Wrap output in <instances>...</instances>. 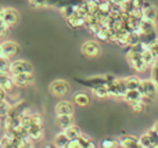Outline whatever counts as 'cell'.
<instances>
[{
	"label": "cell",
	"mask_w": 158,
	"mask_h": 148,
	"mask_svg": "<svg viewBox=\"0 0 158 148\" xmlns=\"http://www.w3.org/2000/svg\"><path fill=\"white\" fill-rule=\"evenodd\" d=\"M126 60H128L129 65H131L136 72H144L146 69L148 68L147 64H146L144 60H143L142 54H140V53L133 51V50L128 49V53H126Z\"/></svg>",
	"instance_id": "cell-1"
},
{
	"label": "cell",
	"mask_w": 158,
	"mask_h": 148,
	"mask_svg": "<svg viewBox=\"0 0 158 148\" xmlns=\"http://www.w3.org/2000/svg\"><path fill=\"white\" fill-rule=\"evenodd\" d=\"M139 90L142 91L143 96H147L150 98L156 100L158 96V83L154 79H143L140 82Z\"/></svg>",
	"instance_id": "cell-2"
},
{
	"label": "cell",
	"mask_w": 158,
	"mask_h": 148,
	"mask_svg": "<svg viewBox=\"0 0 158 148\" xmlns=\"http://www.w3.org/2000/svg\"><path fill=\"white\" fill-rule=\"evenodd\" d=\"M69 89H71L69 83L67 82V80H61V79L54 80V82H52L49 86L50 94H53V96H56V97L67 96V94L69 93Z\"/></svg>",
	"instance_id": "cell-3"
},
{
	"label": "cell",
	"mask_w": 158,
	"mask_h": 148,
	"mask_svg": "<svg viewBox=\"0 0 158 148\" xmlns=\"http://www.w3.org/2000/svg\"><path fill=\"white\" fill-rule=\"evenodd\" d=\"M81 51L85 57L94 58V57H98V55L101 54V47L96 40H89V42H85V43L82 44Z\"/></svg>",
	"instance_id": "cell-4"
},
{
	"label": "cell",
	"mask_w": 158,
	"mask_h": 148,
	"mask_svg": "<svg viewBox=\"0 0 158 148\" xmlns=\"http://www.w3.org/2000/svg\"><path fill=\"white\" fill-rule=\"evenodd\" d=\"M126 91H128V86L125 83V79H115L112 83H110V96L111 97L123 98Z\"/></svg>",
	"instance_id": "cell-5"
},
{
	"label": "cell",
	"mask_w": 158,
	"mask_h": 148,
	"mask_svg": "<svg viewBox=\"0 0 158 148\" xmlns=\"http://www.w3.org/2000/svg\"><path fill=\"white\" fill-rule=\"evenodd\" d=\"M19 51V46L13 40H6L0 43V55L6 58H11Z\"/></svg>",
	"instance_id": "cell-6"
},
{
	"label": "cell",
	"mask_w": 158,
	"mask_h": 148,
	"mask_svg": "<svg viewBox=\"0 0 158 148\" xmlns=\"http://www.w3.org/2000/svg\"><path fill=\"white\" fill-rule=\"evenodd\" d=\"M13 75V74H11ZM13 80L15 83L17 87H28L35 82V76L33 72H25V74H14Z\"/></svg>",
	"instance_id": "cell-7"
},
{
	"label": "cell",
	"mask_w": 158,
	"mask_h": 148,
	"mask_svg": "<svg viewBox=\"0 0 158 148\" xmlns=\"http://www.w3.org/2000/svg\"><path fill=\"white\" fill-rule=\"evenodd\" d=\"M25 72H33V66L31 65V62L25 60H15L11 62L10 74H25Z\"/></svg>",
	"instance_id": "cell-8"
},
{
	"label": "cell",
	"mask_w": 158,
	"mask_h": 148,
	"mask_svg": "<svg viewBox=\"0 0 158 148\" xmlns=\"http://www.w3.org/2000/svg\"><path fill=\"white\" fill-rule=\"evenodd\" d=\"M2 19L7 25L14 26V25L18 22V19H19V14L17 13V10H14V8L4 7V8H3V13H2Z\"/></svg>",
	"instance_id": "cell-9"
},
{
	"label": "cell",
	"mask_w": 158,
	"mask_h": 148,
	"mask_svg": "<svg viewBox=\"0 0 158 148\" xmlns=\"http://www.w3.org/2000/svg\"><path fill=\"white\" fill-rule=\"evenodd\" d=\"M0 87L6 89L7 93L13 91L14 89L17 87L15 83L13 80V75H8V72H0Z\"/></svg>",
	"instance_id": "cell-10"
},
{
	"label": "cell",
	"mask_w": 158,
	"mask_h": 148,
	"mask_svg": "<svg viewBox=\"0 0 158 148\" xmlns=\"http://www.w3.org/2000/svg\"><path fill=\"white\" fill-rule=\"evenodd\" d=\"M156 30H157L156 21H150V19L142 18L136 32H139L140 35H144V33H153V32H156Z\"/></svg>",
	"instance_id": "cell-11"
},
{
	"label": "cell",
	"mask_w": 158,
	"mask_h": 148,
	"mask_svg": "<svg viewBox=\"0 0 158 148\" xmlns=\"http://www.w3.org/2000/svg\"><path fill=\"white\" fill-rule=\"evenodd\" d=\"M74 105L69 101H60L56 105V114L57 115H74Z\"/></svg>",
	"instance_id": "cell-12"
},
{
	"label": "cell",
	"mask_w": 158,
	"mask_h": 148,
	"mask_svg": "<svg viewBox=\"0 0 158 148\" xmlns=\"http://www.w3.org/2000/svg\"><path fill=\"white\" fill-rule=\"evenodd\" d=\"M119 143L121 147L123 148H139V138L135 137V136H121L119 137Z\"/></svg>",
	"instance_id": "cell-13"
},
{
	"label": "cell",
	"mask_w": 158,
	"mask_h": 148,
	"mask_svg": "<svg viewBox=\"0 0 158 148\" xmlns=\"http://www.w3.org/2000/svg\"><path fill=\"white\" fill-rule=\"evenodd\" d=\"M85 22H86V17L79 15L78 13H75L72 17L67 18V24H68L72 29H78V28L85 26Z\"/></svg>",
	"instance_id": "cell-14"
},
{
	"label": "cell",
	"mask_w": 158,
	"mask_h": 148,
	"mask_svg": "<svg viewBox=\"0 0 158 148\" xmlns=\"http://www.w3.org/2000/svg\"><path fill=\"white\" fill-rule=\"evenodd\" d=\"M28 133H29V137L32 138L33 141H39L43 137V125H36L33 123L32 126L28 129Z\"/></svg>",
	"instance_id": "cell-15"
},
{
	"label": "cell",
	"mask_w": 158,
	"mask_h": 148,
	"mask_svg": "<svg viewBox=\"0 0 158 148\" xmlns=\"http://www.w3.org/2000/svg\"><path fill=\"white\" fill-rule=\"evenodd\" d=\"M69 141H71V138L67 136V133L61 132L54 137V143H53V146L57 147V148H68Z\"/></svg>",
	"instance_id": "cell-16"
},
{
	"label": "cell",
	"mask_w": 158,
	"mask_h": 148,
	"mask_svg": "<svg viewBox=\"0 0 158 148\" xmlns=\"http://www.w3.org/2000/svg\"><path fill=\"white\" fill-rule=\"evenodd\" d=\"M123 100H125L128 104H132V102H135V101H140V100H143V94L139 89L128 90L125 93V96H123Z\"/></svg>",
	"instance_id": "cell-17"
},
{
	"label": "cell",
	"mask_w": 158,
	"mask_h": 148,
	"mask_svg": "<svg viewBox=\"0 0 158 148\" xmlns=\"http://www.w3.org/2000/svg\"><path fill=\"white\" fill-rule=\"evenodd\" d=\"M92 93L94 94L97 98H107L110 96V85H100L92 89Z\"/></svg>",
	"instance_id": "cell-18"
},
{
	"label": "cell",
	"mask_w": 158,
	"mask_h": 148,
	"mask_svg": "<svg viewBox=\"0 0 158 148\" xmlns=\"http://www.w3.org/2000/svg\"><path fill=\"white\" fill-rule=\"evenodd\" d=\"M74 101L75 104L79 105V107H86V105L90 104V98L85 91H78V93L74 94Z\"/></svg>",
	"instance_id": "cell-19"
},
{
	"label": "cell",
	"mask_w": 158,
	"mask_h": 148,
	"mask_svg": "<svg viewBox=\"0 0 158 148\" xmlns=\"http://www.w3.org/2000/svg\"><path fill=\"white\" fill-rule=\"evenodd\" d=\"M143 18L157 22V19H158V10L154 7L153 4L148 6V7H146V8H143Z\"/></svg>",
	"instance_id": "cell-20"
},
{
	"label": "cell",
	"mask_w": 158,
	"mask_h": 148,
	"mask_svg": "<svg viewBox=\"0 0 158 148\" xmlns=\"http://www.w3.org/2000/svg\"><path fill=\"white\" fill-rule=\"evenodd\" d=\"M142 57H143V60H144V62L147 64V66H154L156 65V62L158 61V57L154 54L153 51H151L150 47H148L144 53H142Z\"/></svg>",
	"instance_id": "cell-21"
},
{
	"label": "cell",
	"mask_w": 158,
	"mask_h": 148,
	"mask_svg": "<svg viewBox=\"0 0 158 148\" xmlns=\"http://www.w3.org/2000/svg\"><path fill=\"white\" fill-rule=\"evenodd\" d=\"M57 125L63 130L68 129L71 125H74V122H72V115H57Z\"/></svg>",
	"instance_id": "cell-22"
},
{
	"label": "cell",
	"mask_w": 158,
	"mask_h": 148,
	"mask_svg": "<svg viewBox=\"0 0 158 148\" xmlns=\"http://www.w3.org/2000/svg\"><path fill=\"white\" fill-rule=\"evenodd\" d=\"M78 141H79V147L81 148H94V147H97V144H96L89 136H85L83 133L78 137Z\"/></svg>",
	"instance_id": "cell-23"
},
{
	"label": "cell",
	"mask_w": 158,
	"mask_h": 148,
	"mask_svg": "<svg viewBox=\"0 0 158 148\" xmlns=\"http://www.w3.org/2000/svg\"><path fill=\"white\" fill-rule=\"evenodd\" d=\"M140 82L142 79H139L137 76H128L125 78V83L128 86V90H135V89L140 87Z\"/></svg>",
	"instance_id": "cell-24"
},
{
	"label": "cell",
	"mask_w": 158,
	"mask_h": 148,
	"mask_svg": "<svg viewBox=\"0 0 158 148\" xmlns=\"http://www.w3.org/2000/svg\"><path fill=\"white\" fill-rule=\"evenodd\" d=\"M64 132L67 133V136H68L71 140H74V138H78L79 136L82 134V130H81V127L77 126V125H71V126L68 127V129H65Z\"/></svg>",
	"instance_id": "cell-25"
},
{
	"label": "cell",
	"mask_w": 158,
	"mask_h": 148,
	"mask_svg": "<svg viewBox=\"0 0 158 148\" xmlns=\"http://www.w3.org/2000/svg\"><path fill=\"white\" fill-rule=\"evenodd\" d=\"M11 107H13V104L10 102V100L6 98V100H3V101H0V118L7 116L11 111Z\"/></svg>",
	"instance_id": "cell-26"
},
{
	"label": "cell",
	"mask_w": 158,
	"mask_h": 148,
	"mask_svg": "<svg viewBox=\"0 0 158 148\" xmlns=\"http://www.w3.org/2000/svg\"><path fill=\"white\" fill-rule=\"evenodd\" d=\"M100 146L103 148H118L121 147V143H119V138H104L103 141L100 143Z\"/></svg>",
	"instance_id": "cell-27"
},
{
	"label": "cell",
	"mask_w": 158,
	"mask_h": 148,
	"mask_svg": "<svg viewBox=\"0 0 158 148\" xmlns=\"http://www.w3.org/2000/svg\"><path fill=\"white\" fill-rule=\"evenodd\" d=\"M139 148H153V141L147 133L142 134L139 137Z\"/></svg>",
	"instance_id": "cell-28"
},
{
	"label": "cell",
	"mask_w": 158,
	"mask_h": 148,
	"mask_svg": "<svg viewBox=\"0 0 158 148\" xmlns=\"http://www.w3.org/2000/svg\"><path fill=\"white\" fill-rule=\"evenodd\" d=\"M131 105V110L133 111V112H136V114H140V112H143V111L146 110V102L143 101V100H140V101H135V102H132V104H129Z\"/></svg>",
	"instance_id": "cell-29"
},
{
	"label": "cell",
	"mask_w": 158,
	"mask_h": 148,
	"mask_svg": "<svg viewBox=\"0 0 158 148\" xmlns=\"http://www.w3.org/2000/svg\"><path fill=\"white\" fill-rule=\"evenodd\" d=\"M140 42V33L139 32H129L128 33V47L129 46H133V44L139 43Z\"/></svg>",
	"instance_id": "cell-30"
},
{
	"label": "cell",
	"mask_w": 158,
	"mask_h": 148,
	"mask_svg": "<svg viewBox=\"0 0 158 148\" xmlns=\"http://www.w3.org/2000/svg\"><path fill=\"white\" fill-rule=\"evenodd\" d=\"M8 60H10V58H6V57L0 55V72H10L11 62Z\"/></svg>",
	"instance_id": "cell-31"
},
{
	"label": "cell",
	"mask_w": 158,
	"mask_h": 148,
	"mask_svg": "<svg viewBox=\"0 0 158 148\" xmlns=\"http://www.w3.org/2000/svg\"><path fill=\"white\" fill-rule=\"evenodd\" d=\"M147 134L150 136L151 141H153V148H158V132L156 129H153V127H151V129L147 132Z\"/></svg>",
	"instance_id": "cell-32"
},
{
	"label": "cell",
	"mask_w": 158,
	"mask_h": 148,
	"mask_svg": "<svg viewBox=\"0 0 158 148\" xmlns=\"http://www.w3.org/2000/svg\"><path fill=\"white\" fill-rule=\"evenodd\" d=\"M13 140L14 138H11L10 136H7L4 133V134H3V137L0 138V141H2V146H3V148H13Z\"/></svg>",
	"instance_id": "cell-33"
},
{
	"label": "cell",
	"mask_w": 158,
	"mask_h": 148,
	"mask_svg": "<svg viewBox=\"0 0 158 148\" xmlns=\"http://www.w3.org/2000/svg\"><path fill=\"white\" fill-rule=\"evenodd\" d=\"M8 29H10V25H7L2 18H0V39L4 38V36L7 35Z\"/></svg>",
	"instance_id": "cell-34"
},
{
	"label": "cell",
	"mask_w": 158,
	"mask_h": 148,
	"mask_svg": "<svg viewBox=\"0 0 158 148\" xmlns=\"http://www.w3.org/2000/svg\"><path fill=\"white\" fill-rule=\"evenodd\" d=\"M148 47H150V50H151V51H153L154 54H156L157 57H158V38L156 39V40H153V42H151V43L148 44Z\"/></svg>",
	"instance_id": "cell-35"
},
{
	"label": "cell",
	"mask_w": 158,
	"mask_h": 148,
	"mask_svg": "<svg viewBox=\"0 0 158 148\" xmlns=\"http://www.w3.org/2000/svg\"><path fill=\"white\" fill-rule=\"evenodd\" d=\"M32 119H33V123L36 125H43V119L39 114H32Z\"/></svg>",
	"instance_id": "cell-36"
},
{
	"label": "cell",
	"mask_w": 158,
	"mask_h": 148,
	"mask_svg": "<svg viewBox=\"0 0 158 148\" xmlns=\"http://www.w3.org/2000/svg\"><path fill=\"white\" fill-rule=\"evenodd\" d=\"M7 98V90L3 87H0V101H3V100Z\"/></svg>",
	"instance_id": "cell-37"
},
{
	"label": "cell",
	"mask_w": 158,
	"mask_h": 148,
	"mask_svg": "<svg viewBox=\"0 0 158 148\" xmlns=\"http://www.w3.org/2000/svg\"><path fill=\"white\" fill-rule=\"evenodd\" d=\"M143 3H144V0H132V4H133V7H143Z\"/></svg>",
	"instance_id": "cell-38"
},
{
	"label": "cell",
	"mask_w": 158,
	"mask_h": 148,
	"mask_svg": "<svg viewBox=\"0 0 158 148\" xmlns=\"http://www.w3.org/2000/svg\"><path fill=\"white\" fill-rule=\"evenodd\" d=\"M153 129H156V130H157V132H158V121H157V122H156V123H154V125H153Z\"/></svg>",
	"instance_id": "cell-39"
},
{
	"label": "cell",
	"mask_w": 158,
	"mask_h": 148,
	"mask_svg": "<svg viewBox=\"0 0 158 148\" xmlns=\"http://www.w3.org/2000/svg\"><path fill=\"white\" fill-rule=\"evenodd\" d=\"M3 8H4V7H2V6H0V18H2V13H3Z\"/></svg>",
	"instance_id": "cell-40"
},
{
	"label": "cell",
	"mask_w": 158,
	"mask_h": 148,
	"mask_svg": "<svg viewBox=\"0 0 158 148\" xmlns=\"http://www.w3.org/2000/svg\"><path fill=\"white\" fill-rule=\"evenodd\" d=\"M97 3H101V2H110V0H96Z\"/></svg>",
	"instance_id": "cell-41"
},
{
	"label": "cell",
	"mask_w": 158,
	"mask_h": 148,
	"mask_svg": "<svg viewBox=\"0 0 158 148\" xmlns=\"http://www.w3.org/2000/svg\"><path fill=\"white\" fill-rule=\"evenodd\" d=\"M0 148H3V146H2V141H0Z\"/></svg>",
	"instance_id": "cell-42"
}]
</instances>
